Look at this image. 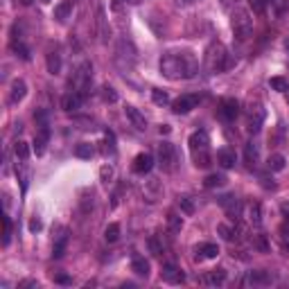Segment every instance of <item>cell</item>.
Listing matches in <instances>:
<instances>
[{
    "mask_svg": "<svg viewBox=\"0 0 289 289\" xmlns=\"http://www.w3.org/2000/svg\"><path fill=\"white\" fill-rule=\"evenodd\" d=\"M199 72V61L190 50H174L161 57V75L172 81L192 79Z\"/></svg>",
    "mask_w": 289,
    "mask_h": 289,
    "instance_id": "obj_1",
    "label": "cell"
},
{
    "mask_svg": "<svg viewBox=\"0 0 289 289\" xmlns=\"http://www.w3.org/2000/svg\"><path fill=\"white\" fill-rule=\"evenodd\" d=\"M131 271H133L135 275H140V278H147L149 275V262L144 260V257L135 255L133 262H131Z\"/></svg>",
    "mask_w": 289,
    "mask_h": 289,
    "instance_id": "obj_22",
    "label": "cell"
},
{
    "mask_svg": "<svg viewBox=\"0 0 289 289\" xmlns=\"http://www.w3.org/2000/svg\"><path fill=\"white\" fill-rule=\"evenodd\" d=\"M167 228H170V233H179V230L183 228V219H181V215H176L174 210L167 212Z\"/></svg>",
    "mask_w": 289,
    "mask_h": 289,
    "instance_id": "obj_27",
    "label": "cell"
},
{
    "mask_svg": "<svg viewBox=\"0 0 289 289\" xmlns=\"http://www.w3.org/2000/svg\"><path fill=\"white\" fill-rule=\"evenodd\" d=\"M217 163H219L224 170L233 167L235 165V152H233V149H228V147L219 149V152H217Z\"/></svg>",
    "mask_w": 289,
    "mask_h": 289,
    "instance_id": "obj_21",
    "label": "cell"
},
{
    "mask_svg": "<svg viewBox=\"0 0 289 289\" xmlns=\"http://www.w3.org/2000/svg\"><path fill=\"white\" fill-rule=\"evenodd\" d=\"M12 52H16V57H21L23 61H30V48L21 39H12Z\"/></svg>",
    "mask_w": 289,
    "mask_h": 289,
    "instance_id": "obj_26",
    "label": "cell"
},
{
    "mask_svg": "<svg viewBox=\"0 0 289 289\" xmlns=\"http://www.w3.org/2000/svg\"><path fill=\"white\" fill-rule=\"evenodd\" d=\"M75 156L77 158H90L93 156V147H90L88 142H79L75 147Z\"/></svg>",
    "mask_w": 289,
    "mask_h": 289,
    "instance_id": "obj_37",
    "label": "cell"
},
{
    "mask_svg": "<svg viewBox=\"0 0 289 289\" xmlns=\"http://www.w3.org/2000/svg\"><path fill=\"white\" fill-rule=\"evenodd\" d=\"M25 287H39V282H36V280H21L18 289H25Z\"/></svg>",
    "mask_w": 289,
    "mask_h": 289,
    "instance_id": "obj_48",
    "label": "cell"
},
{
    "mask_svg": "<svg viewBox=\"0 0 289 289\" xmlns=\"http://www.w3.org/2000/svg\"><path fill=\"white\" fill-rule=\"evenodd\" d=\"M248 219H251L255 226L262 224V208H260V203H253V206L248 208Z\"/></svg>",
    "mask_w": 289,
    "mask_h": 289,
    "instance_id": "obj_36",
    "label": "cell"
},
{
    "mask_svg": "<svg viewBox=\"0 0 289 289\" xmlns=\"http://www.w3.org/2000/svg\"><path fill=\"white\" fill-rule=\"evenodd\" d=\"M66 244H68V235H66V230H63V233L59 235L57 239H54V248H52V255H54V257H61L63 253H66Z\"/></svg>",
    "mask_w": 289,
    "mask_h": 289,
    "instance_id": "obj_30",
    "label": "cell"
},
{
    "mask_svg": "<svg viewBox=\"0 0 289 289\" xmlns=\"http://www.w3.org/2000/svg\"><path fill=\"white\" fill-rule=\"evenodd\" d=\"M190 3H197V0H190Z\"/></svg>",
    "mask_w": 289,
    "mask_h": 289,
    "instance_id": "obj_55",
    "label": "cell"
},
{
    "mask_svg": "<svg viewBox=\"0 0 289 289\" xmlns=\"http://www.w3.org/2000/svg\"><path fill=\"white\" fill-rule=\"evenodd\" d=\"M45 3H48V0H45Z\"/></svg>",
    "mask_w": 289,
    "mask_h": 289,
    "instance_id": "obj_56",
    "label": "cell"
},
{
    "mask_svg": "<svg viewBox=\"0 0 289 289\" xmlns=\"http://www.w3.org/2000/svg\"><path fill=\"white\" fill-rule=\"evenodd\" d=\"M81 99H84V95L77 93V90H72V93L63 95V99H61V108H63V111H68V113L77 111V108L81 106Z\"/></svg>",
    "mask_w": 289,
    "mask_h": 289,
    "instance_id": "obj_15",
    "label": "cell"
},
{
    "mask_svg": "<svg viewBox=\"0 0 289 289\" xmlns=\"http://www.w3.org/2000/svg\"><path fill=\"white\" fill-rule=\"evenodd\" d=\"M230 27H233L235 36H237L239 41H246L253 32V18H251V14H248V9L235 7L233 14H230Z\"/></svg>",
    "mask_w": 289,
    "mask_h": 289,
    "instance_id": "obj_4",
    "label": "cell"
},
{
    "mask_svg": "<svg viewBox=\"0 0 289 289\" xmlns=\"http://www.w3.org/2000/svg\"><path fill=\"white\" fill-rule=\"evenodd\" d=\"M221 5H224V7H230V5H235V0H219Z\"/></svg>",
    "mask_w": 289,
    "mask_h": 289,
    "instance_id": "obj_51",
    "label": "cell"
},
{
    "mask_svg": "<svg viewBox=\"0 0 289 289\" xmlns=\"http://www.w3.org/2000/svg\"><path fill=\"white\" fill-rule=\"evenodd\" d=\"M219 206L226 210V215L230 217V219H237L239 212H242V206H239V201L235 197H230V194H226V197L219 199Z\"/></svg>",
    "mask_w": 289,
    "mask_h": 289,
    "instance_id": "obj_12",
    "label": "cell"
},
{
    "mask_svg": "<svg viewBox=\"0 0 289 289\" xmlns=\"http://www.w3.org/2000/svg\"><path fill=\"white\" fill-rule=\"evenodd\" d=\"M117 237H120V224H108L106 226V230H104V239L106 242H117Z\"/></svg>",
    "mask_w": 289,
    "mask_h": 289,
    "instance_id": "obj_33",
    "label": "cell"
},
{
    "mask_svg": "<svg viewBox=\"0 0 289 289\" xmlns=\"http://www.w3.org/2000/svg\"><path fill=\"white\" fill-rule=\"evenodd\" d=\"M113 174H115V172H113V167H111V165H104L102 170H99V179H102L104 183H108V181L113 179Z\"/></svg>",
    "mask_w": 289,
    "mask_h": 289,
    "instance_id": "obj_44",
    "label": "cell"
},
{
    "mask_svg": "<svg viewBox=\"0 0 289 289\" xmlns=\"http://www.w3.org/2000/svg\"><path fill=\"white\" fill-rule=\"evenodd\" d=\"M284 99H287V104H289V86H287V90H284Z\"/></svg>",
    "mask_w": 289,
    "mask_h": 289,
    "instance_id": "obj_53",
    "label": "cell"
},
{
    "mask_svg": "<svg viewBox=\"0 0 289 289\" xmlns=\"http://www.w3.org/2000/svg\"><path fill=\"white\" fill-rule=\"evenodd\" d=\"M161 275H163V280H165V282H170V284H181L185 280V273L179 269V266H174V264H165V266H163Z\"/></svg>",
    "mask_w": 289,
    "mask_h": 289,
    "instance_id": "obj_11",
    "label": "cell"
},
{
    "mask_svg": "<svg viewBox=\"0 0 289 289\" xmlns=\"http://www.w3.org/2000/svg\"><path fill=\"white\" fill-rule=\"evenodd\" d=\"M280 215H282V219L289 224V201H282V203H280Z\"/></svg>",
    "mask_w": 289,
    "mask_h": 289,
    "instance_id": "obj_46",
    "label": "cell"
},
{
    "mask_svg": "<svg viewBox=\"0 0 289 289\" xmlns=\"http://www.w3.org/2000/svg\"><path fill=\"white\" fill-rule=\"evenodd\" d=\"M269 84H271V88L273 90H280V93H284L287 90V79H282V77H271L269 79Z\"/></svg>",
    "mask_w": 289,
    "mask_h": 289,
    "instance_id": "obj_40",
    "label": "cell"
},
{
    "mask_svg": "<svg viewBox=\"0 0 289 289\" xmlns=\"http://www.w3.org/2000/svg\"><path fill=\"white\" fill-rule=\"evenodd\" d=\"M27 95V84L23 79H14L12 86H9V104H18L23 97Z\"/></svg>",
    "mask_w": 289,
    "mask_h": 289,
    "instance_id": "obj_13",
    "label": "cell"
},
{
    "mask_svg": "<svg viewBox=\"0 0 289 289\" xmlns=\"http://www.w3.org/2000/svg\"><path fill=\"white\" fill-rule=\"evenodd\" d=\"M248 282H251V284H269L271 282V275L264 273V271H251V275H248Z\"/></svg>",
    "mask_w": 289,
    "mask_h": 289,
    "instance_id": "obj_32",
    "label": "cell"
},
{
    "mask_svg": "<svg viewBox=\"0 0 289 289\" xmlns=\"http://www.w3.org/2000/svg\"><path fill=\"white\" fill-rule=\"evenodd\" d=\"M284 165H287V161H284L282 154H271L269 161H266V167H269L271 172H282Z\"/></svg>",
    "mask_w": 289,
    "mask_h": 289,
    "instance_id": "obj_25",
    "label": "cell"
},
{
    "mask_svg": "<svg viewBox=\"0 0 289 289\" xmlns=\"http://www.w3.org/2000/svg\"><path fill=\"white\" fill-rule=\"evenodd\" d=\"M264 124V108L260 104H251L246 111V131L248 133H257Z\"/></svg>",
    "mask_w": 289,
    "mask_h": 289,
    "instance_id": "obj_7",
    "label": "cell"
},
{
    "mask_svg": "<svg viewBox=\"0 0 289 289\" xmlns=\"http://www.w3.org/2000/svg\"><path fill=\"white\" fill-rule=\"evenodd\" d=\"M203 63H206V70L210 72V75L224 72L226 68L230 66V57H228V50H226V45L219 43V41H212V43L206 48Z\"/></svg>",
    "mask_w": 289,
    "mask_h": 289,
    "instance_id": "obj_3",
    "label": "cell"
},
{
    "mask_svg": "<svg viewBox=\"0 0 289 289\" xmlns=\"http://www.w3.org/2000/svg\"><path fill=\"white\" fill-rule=\"evenodd\" d=\"M244 158H246L248 167H255L257 158H260V147H257L255 142H246V144H244Z\"/></svg>",
    "mask_w": 289,
    "mask_h": 289,
    "instance_id": "obj_20",
    "label": "cell"
},
{
    "mask_svg": "<svg viewBox=\"0 0 289 289\" xmlns=\"http://www.w3.org/2000/svg\"><path fill=\"white\" fill-rule=\"evenodd\" d=\"M126 3H131V5H140L142 0H126Z\"/></svg>",
    "mask_w": 289,
    "mask_h": 289,
    "instance_id": "obj_54",
    "label": "cell"
},
{
    "mask_svg": "<svg viewBox=\"0 0 289 289\" xmlns=\"http://www.w3.org/2000/svg\"><path fill=\"white\" fill-rule=\"evenodd\" d=\"M224 183H226V176L224 174H208L206 179H203V188H208V190L221 188Z\"/></svg>",
    "mask_w": 289,
    "mask_h": 289,
    "instance_id": "obj_29",
    "label": "cell"
},
{
    "mask_svg": "<svg viewBox=\"0 0 289 289\" xmlns=\"http://www.w3.org/2000/svg\"><path fill=\"white\" fill-rule=\"evenodd\" d=\"M152 167H154L152 154H138V156L133 158V172L135 174H147V172H152Z\"/></svg>",
    "mask_w": 289,
    "mask_h": 289,
    "instance_id": "obj_14",
    "label": "cell"
},
{
    "mask_svg": "<svg viewBox=\"0 0 289 289\" xmlns=\"http://www.w3.org/2000/svg\"><path fill=\"white\" fill-rule=\"evenodd\" d=\"M158 163H161L163 172H174L176 170V152L172 142H161L158 144Z\"/></svg>",
    "mask_w": 289,
    "mask_h": 289,
    "instance_id": "obj_6",
    "label": "cell"
},
{
    "mask_svg": "<svg viewBox=\"0 0 289 289\" xmlns=\"http://www.w3.org/2000/svg\"><path fill=\"white\" fill-rule=\"evenodd\" d=\"M14 154H16L18 161H27V158H30V144H27L25 140H16V144H14Z\"/></svg>",
    "mask_w": 289,
    "mask_h": 289,
    "instance_id": "obj_31",
    "label": "cell"
},
{
    "mask_svg": "<svg viewBox=\"0 0 289 289\" xmlns=\"http://www.w3.org/2000/svg\"><path fill=\"white\" fill-rule=\"evenodd\" d=\"M124 113H126V117L131 120V124H133L135 129H140V131L147 129V120H144V115H142V113H140L135 106H126Z\"/></svg>",
    "mask_w": 289,
    "mask_h": 289,
    "instance_id": "obj_18",
    "label": "cell"
},
{
    "mask_svg": "<svg viewBox=\"0 0 289 289\" xmlns=\"http://www.w3.org/2000/svg\"><path fill=\"white\" fill-rule=\"evenodd\" d=\"M163 183L158 179H152V181H147L144 183V188H142V197H144V201H149V203H156L158 199H163Z\"/></svg>",
    "mask_w": 289,
    "mask_h": 289,
    "instance_id": "obj_9",
    "label": "cell"
},
{
    "mask_svg": "<svg viewBox=\"0 0 289 289\" xmlns=\"http://www.w3.org/2000/svg\"><path fill=\"white\" fill-rule=\"evenodd\" d=\"M287 45H289V43H287Z\"/></svg>",
    "mask_w": 289,
    "mask_h": 289,
    "instance_id": "obj_57",
    "label": "cell"
},
{
    "mask_svg": "<svg viewBox=\"0 0 289 289\" xmlns=\"http://www.w3.org/2000/svg\"><path fill=\"white\" fill-rule=\"evenodd\" d=\"M48 140H50V129H48V124H43L39 129V133H36V138H34V152L39 154V156L45 152V144H48Z\"/></svg>",
    "mask_w": 289,
    "mask_h": 289,
    "instance_id": "obj_19",
    "label": "cell"
},
{
    "mask_svg": "<svg viewBox=\"0 0 289 289\" xmlns=\"http://www.w3.org/2000/svg\"><path fill=\"white\" fill-rule=\"evenodd\" d=\"M179 208L185 212V215H192V212H194L192 199H190V197H181V199H179Z\"/></svg>",
    "mask_w": 289,
    "mask_h": 289,
    "instance_id": "obj_41",
    "label": "cell"
},
{
    "mask_svg": "<svg viewBox=\"0 0 289 289\" xmlns=\"http://www.w3.org/2000/svg\"><path fill=\"white\" fill-rule=\"evenodd\" d=\"M194 251H197V257H199V260H212V257L219 255V248H217V244H212V242L199 244Z\"/></svg>",
    "mask_w": 289,
    "mask_h": 289,
    "instance_id": "obj_17",
    "label": "cell"
},
{
    "mask_svg": "<svg viewBox=\"0 0 289 289\" xmlns=\"http://www.w3.org/2000/svg\"><path fill=\"white\" fill-rule=\"evenodd\" d=\"M152 99H154V104H158V106H165V104H170V95H167L165 90H161V88H154L152 90Z\"/></svg>",
    "mask_w": 289,
    "mask_h": 289,
    "instance_id": "obj_34",
    "label": "cell"
},
{
    "mask_svg": "<svg viewBox=\"0 0 289 289\" xmlns=\"http://www.w3.org/2000/svg\"><path fill=\"white\" fill-rule=\"evenodd\" d=\"M158 131H161V133H170L172 126H170V124H161V129H158Z\"/></svg>",
    "mask_w": 289,
    "mask_h": 289,
    "instance_id": "obj_50",
    "label": "cell"
},
{
    "mask_svg": "<svg viewBox=\"0 0 289 289\" xmlns=\"http://www.w3.org/2000/svg\"><path fill=\"white\" fill-rule=\"evenodd\" d=\"M226 282V269H210L203 275V284H210V287H219Z\"/></svg>",
    "mask_w": 289,
    "mask_h": 289,
    "instance_id": "obj_16",
    "label": "cell"
},
{
    "mask_svg": "<svg viewBox=\"0 0 289 289\" xmlns=\"http://www.w3.org/2000/svg\"><path fill=\"white\" fill-rule=\"evenodd\" d=\"M147 246H149V251H152V255H163V242L156 237V235H152V237L147 239Z\"/></svg>",
    "mask_w": 289,
    "mask_h": 289,
    "instance_id": "obj_35",
    "label": "cell"
},
{
    "mask_svg": "<svg viewBox=\"0 0 289 289\" xmlns=\"http://www.w3.org/2000/svg\"><path fill=\"white\" fill-rule=\"evenodd\" d=\"M3 224H5V237H3V244L7 246L9 239H12V219H9V217L5 215V217H3Z\"/></svg>",
    "mask_w": 289,
    "mask_h": 289,
    "instance_id": "obj_43",
    "label": "cell"
},
{
    "mask_svg": "<svg viewBox=\"0 0 289 289\" xmlns=\"http://www.w3.org/2000/svg\"><path fill=\"white\" fill-rule=\"evenodd\" d=\"M18 3H21V5H25V7H27V5H32V3H34V0H18Z\"/></svg>",
    "mask_w": 289,
    "mask_h": 289,
    "instance_id": "obj_52",
    "label": "cell"
},
{
    "mask_svg": "<svg viewBox=\"0 0 289 289\" xmlns=\"http://www.w3.org/2000/svg\"><path fill=\"white\" fill-rule=\"evenodd\" d=\"M97 25H99V36H102V41H106L108 30H106V18H104V9L102 7L97 9Z\"/></svg>",
    "mask_w": 289,
    "mask_h": 289,
    "instance_id": "obj_38",
    "label": "cell"
},
{
    "mask_svg": "<svg viewBox=\"0 0 289 289\" xmlns=\"http://www.w3.org/2000/svg\"><path fill=\"white\" fill-rule=\"evenodd\" d=\"M248 7L260 16V14H264V9H266V0H248Z\"/></svg>",
    "mask_w": 289,
    "mask_h": 289,
    "instance_id": "obj_42",
    "label": "cell"
},
{
    "mask_svg": "<svg viewBox=\"0 0 289 289\" xmlns=\"http://www.w3.org/2000/svg\"><path fill=\"white\" fill-rule=\"evenodd\" d=\"M197 104H199L197 95H181L179 99L172 102V111L179 113V115H183V113H190L192 108H197Z\"/></svg>",
    "mask_w": 289,
    "mask_h": 289,
    "instance_id": "obj_8",
    "label": "cell"
},
{
    "mask_svg": "<svg viewBox=\"0 0 289 289\" xmlns=\"http://www.w3.org/2000/svg\"><path fill=\"white\" fill-rule=\"evenodd\" d=\"M54 282H59V284H70L72 280L68 278V275H63V273H59V275H54Z\"/></svg>",
    "mask_w": 289,
    "mask_h": 289,
    "instance_id": "obj_49",
    "label": "cell"
},
{
    "mask_svg": "<svg viewBox=\"0 0 289 289\" xmlns=\"http://www.w3.org/2000/svg\"><path fill=\"white\" fill-rule=\"evenodd\" d=\"M217 233L221 235V237L226 239V242H230V239H235L237 237V233H239V228L237 226H228V224H219L217 226Z\"/></svg>",
    "mask_w": 289,
    "mask_h": 289,
    "instance_id": "obj_28",
    "label": "cell"
},
{
    "mask_svg": "<svg viewBox=\"0 0 289 289\" xmlns=\"http://www.w3.org/2000/svg\"><path fill=\"white\" fill-rule=\"evenodd\" d=\"M70 12H72V0H61V3L54 7V18L63 23L68 16H70Z\"/></svg>",
    "mask_w": 289,
    "mask_h": 289,
    "instance_id": "obj_24",
    "label": "cell"
},
{
    "mask_svg": "<svg viewBox=\"0 0 289 289\" xmlns=\"http://www.w3.org/2000/svg\"><path fill=\"white\" fill-rule=\"evenodd\" d=\"M43 228V224H41V219H36V217H32L30 219V230L32 233H36V230H41Z\"/></svg>",
    "mask_w": 289,
    "mask_h": 289,
    "instance_id": "obj_47",
    "label": "cell"
},
{
    "mask_svg": "<svg viewBox=\"0 0 289 289\" xmlns=\"http://www.w3.org/2000/svg\"><path fill=\"white\" fill-rule=\"evenodd\" d=\"M253 246H255L257 251H262V253H264L266 248H269V246H266V239H264V235H255V237H253Z\"/></svg>",
    "mask_w": 289,
    "mask_h": 289,
    "instance_id": "obj_45",
    "label": "cell"
},
{
    "mask_svg": "<svg viewBox=\"0 0 289 289\" xmlns=\"http://www.w3.org/2000/svg\"><path fill=\"white\" fill-rule=\"evenodd\" d=\"M102 99H104V102H108V104L117 102V93H115V88H113V86H102Z\"/></svg>",
    "mask_w": 289,
    "mask_h": 289,
    "instance_id": "obj_39",
    "label": "cell"
},
{
    "mask_svg": "<svg viewBox=\"0 0 289 289\" xmlns=\"http://www.w3.org/2000/svg\"><path fill=\"white\" fill-rule=\"evenodd\" d=\"M219 113L224 120H228V122L235 120V117L239 115V102L235 97H224L219 104Z\"/></svg>",
    "mask_w": 289,
    "mask_h": 289,
    "instance_id": "obj_10",
    "label": "cell"
},
{
    "mask_svg": "<svg viewBox=\"0 0 289 289\" xmlns=\"http://www.w3.org/2000/svg\"><path fill=\"white\" fill-rule=\"evenodd\" d=\"M45 61H48L50 75H59V72H61V54H59L57 50H54V52H48V59H45Z\"/></svg>",
    "mask_w": 289,
    "mask_h": 289,
    "instance_id": "obj_23",
    "label": "cell"
},
{
    "mask_svg": "<svg viewBox=\"0 0 289 289\" xmlns=\"http://www.w3.org/2000/svg\"><path fill=\"white\" fill-rule=\"evenodd\" d=\"M190 144V154L197 167H210L212 165V156H210V138L206 131H194L188 140Z\"/></svg>",
    "mask_w": 289,
    "mask_h": 289,
    "instance_id": "obj_2",
    "label": "cell"
},
{
    "mask_svg": "<svg viewBox=\"0 0 289 289\" xmlns=\"http://www.w3.org/2000/svg\"><path fill=\"white\" fill-rule=\"evenodd\" d=\"M90 79H93V66H90L88 61H84L79 68H77V72H75V77L70 79V84H72V88H75L77 93L86 95V88H88Z\"/></svg>",
    "mask_w": 289,
    "mask_h": 289,
    "instance_id": "obj_5",
    "label": "cell"
}]
</instances>
